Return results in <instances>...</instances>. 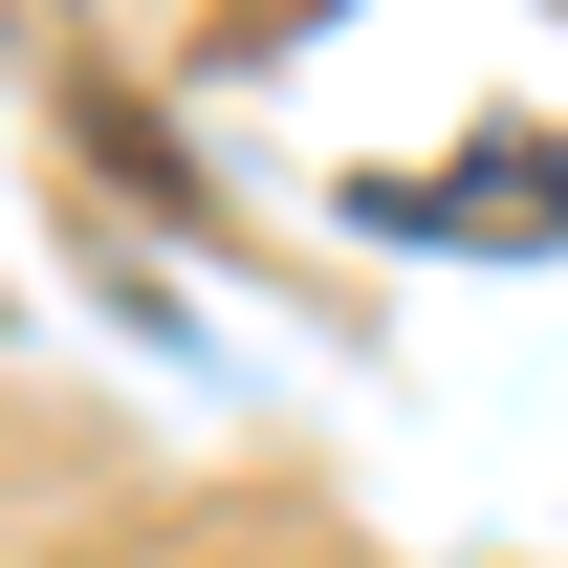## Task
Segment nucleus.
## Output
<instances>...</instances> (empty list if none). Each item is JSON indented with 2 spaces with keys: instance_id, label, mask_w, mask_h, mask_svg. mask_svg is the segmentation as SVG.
I'll use <instances>...</instances> for the list:
<instances>
[{
  "instance_id": "obj_1",
  "label": "nucleus",
  "mask_w": 568,
  "mask_h": 568,
  "mask_svg": "<svg viewBox=\"0 0 568 568\" xmlns=\"http://www.w3.org/2000/svg\"><path fill=\"white\" fill-rule=\"evenodd\" d=\"M372 219H394V241H568V175L547 153H481V175H394Z\"/></svg>"
}]
</instances>
